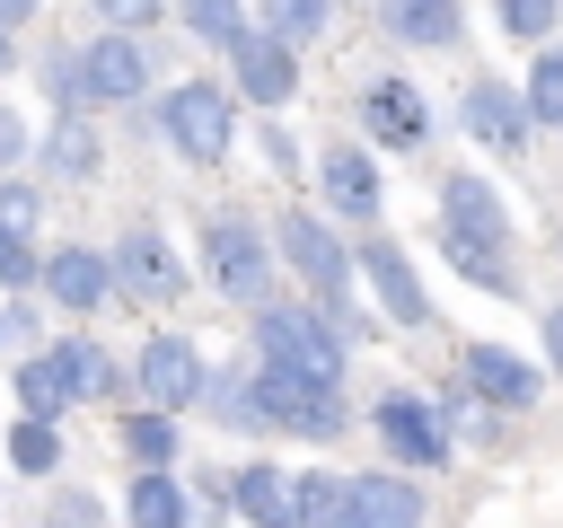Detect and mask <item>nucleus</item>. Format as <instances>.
Returning a JSON list of instances; mask_svg holds the SVG:
<instances>
[{
	"label": "nucleus",
	"instance_id": "39",
	"mask_svg": "<svg viewBox=\"0 0 563 528\" xmlns=\"http://www.w3.org/2000/svg\"><path fill=\"white\" fill-rule=\"evenodd\" d=\"M114 35H150V18H167V0H88Z\"/></svg>",
	"mask_w": 563,
	"mask_h": 528
},
{
	"label": "nucleus",
	"instance_id": "26",
	"mask_svg": "<svg viewBox=\"0 0 563 528\" xmlns=\"http://www.w3.org/2000/svg\"><path fill=\"white\" fill-rule=\"evenodd\" d=\"M123 528H194V493L176 475H132L123 484Z\"/></svg>",
	"mask_w": 563,
	"mask_h": 528
},
{
	"label": "nucleus",
	"instance_id": "35",
	"mask_svg": "<svg viewBox=\"0 0 563 528\" xmlns=\"http://www.w3.org/2000/svg\"><path fill=\"white\" fill-rule=\"evenodd\" d=\"M44 97H53V114H88V97H79V44H44Z\"/></svg>",
	"mask_w": 563,
	"mask_h": 528
},
{
	"label": "nucleus",
	"instance_id": "22",
	"mask_svg": "<svg viewBox=\"0 0 563 528\" xmlns=\"http://www.w3.org/2000/svg\"><path fill=\"white\" fill-rule=\"evenodd\" d=\"M35 158H44V176H53V185H97L106 141H97V123H88V114H53V132L35 141Z\"/></svg>",
	"mask_w": 563,
	"mask_h": 528
},
{
	"label": "nucleus",
	"instance_id": "31",
	"mask_svg": "<svg viewBox=\"0 0 563 528\" xmlns=\"http://www.w3.org/2000/svg\"><path fill=\"white\" fill-rule=\"evenodd\" d=\"M0 440H9V466L18 475H62V458H70L62 449V422H35V414H18Z\"/></svg>",
	"mask_w": 563,
	"mask_h": 528
},
{
	"label": "nucleus",
	"instance_id": "3",
	"mask_svg": "<svg viewBox=\"0 0 563 528\" xmlns=\"http://www.w3.org/2000/svg\"><path fill=\"white\" fill-rule=\"evenodd\" d=\"M158 132H167V150H176L185 167H220V158L238 150V97H229V79H211V70L176 79V88L158 97Z\"/></svg>",
	"mask_w": 563,
	"mask_h": 528
},
{
	"label": "nucleus",
	"instance_id": "15",
	"mask_svg": "<svg viewBox=\"0 0 563 528\" xmlns=\"http://www.w3.org/2000/svg\"><path fill=\"white\" fill-rule=\"evenodd\" d=\"M35 290H44L62 317H97V308L114 299V264H106V246H79V238H62V246H44V273H35Z\"/></svg>",
	"mask_w": 563,
	"mask_h": 528
},
{
	"label": "nucleus",
	"instance_id": "36",
	"mask_svg": "<svg viewBox=\"0 0 563 528\" xmlns=\"http://www.w3.org/2000/svg\"><path fill=\"white\" fill-rule=\"evenodd\" d=\"M0 229H9V238H35V229H44V194H35L26 176H0Z\"/></svg>",
	"mask_w": 563,
	"mask_h": 528
},
{
	"label": "nucleus",
	"instance_id": "19",
	"mask_svg": "<svg viewBox=\"0 0 563 528\" xmlns=\"http://www.w3.org/2000/svg\"><path fill=\"white\" fill-rule=\"evenodd\" d=\"M378 26L405 53H457L466 44V0H378Z\"/></svg>",
	"mask_w": 563,
	"mask_h": 528
},
{
	"label": "nucleus",
	"instance_id": "12",
	"mask_svg": "<svg viewBox=\"0 0 563 528\" xmlns=\"http://www.w3.org/2000/svg\"><path fill=\"white\" fill-rule=\"evenodd\" d=\"M352 114H361V132L378 150H431V132H440V114H431V97L413 79H369L352 97Z\"/></svg>",
	"mask_w": 563,
	"mask_h": 528
},
{
	"label": "nucleus",
	"instance_id": "2",
	"mask_svg": "<svg viewBox=\"0 0 563 528\" xmlns=\"http://www.w3.org/2000/svg\"><path fill=\"white\" fill-rule=\"evenodd\" d=\"M202 273H211V290L229 299V308H273V273H282V255H273V229L255 220V211H211L202 220Z\"/></svg>",
	"mask_w": 563,
	"mask_h": 528
},
{
	"label": "nucleus",
	"instance_id": "5",
	"mask_svg": "<svg viewBox=\"0 0 563 528\" xmlns=\"http://www.w3.org/2000/svg\"><path fill=\"white\" fill-rule=\"evenodd\" d=\"M255 414L282 440H343L352 431V396L325 378H290V370H255Z\"/></svg>",
	"mask_w": 563,
	"mask_h": 528
},
{
	"label": "nucleus",
	"instance_id": "25",
	"mask_svg": "<svg viewBox=\"0 0 563 528\" xmlns=\"http://www.w3.org/2000/svg\"><path fill=\"white\" fill-rule=\"evenodd\" d=\"M114 440H123L132 475H176V458H185V431H176V414H150V405H132Z\"/></svg>",
	"mask_w": 563,
	"mask_h": 528
},
{
	"label": "nucleus",
	"instance_id": "18",
	"mask_svg": "<svg viewBox=\"0 0 563 528\" xmlns=\"http://www.w3.org/2000/svg\"><path fill=\"white\" fill-rule=\"evenodd\" d=\"M440 229H466V238L510 246V194H501L484 167H449V176H440Z\"/></svg>",
	"mask_w": 563,
	"mask_h": 528
},
{
	"label": "nucleus",
	"instance_id": "10",
	"mask_svg": "<svg viewBox=\"0 0 563 528\" xmlns=\"http://www.w3.org/2000/svg\"><path fill=\"white\" fill-rule=\"evenodd\" d=\"M141 88H150V35L97 26V35L79 44V97H88V106H141Z\"/></svg>",
	"mask_w": 563,
	"mask_h": 528
},
{
	"label": "nucleus",
	"instance_id": "21",
	"mask_svg": "<svg viewBox=\"0 0 563 528\" xmlns=\"http://www.w3.org/2000/svg\"><path fill=\"white\" fill-rule=\"evenodd\" d=\"M229 519H246V528H290V466H282V458L229 466Z\"/></svg>",
	"mask_w": 563,
	"mask_h": 528
},
{
	"label": "nucleus",
	"instance_id": "43",
	"mask_svg": "<svg viewBox=\"0 0 563 528\" xmlns=\"http://www.w3.org/2000/svg\"><path fill=\"white\" fill-rule=\"evenodd\" d=\"M545 370H563V299H545Z\"/></svg>",
	"mask_w": 563,
	"mask_h": 528
},
{
	"label": "nucleus",
	"instance_id": "44",
	"mask_svg": "<svg viewBox=\"0 0 563 528\" xmlns=\"http://www.w3.org/2000/svg\"><path fill=\"white\" fill-rule=\"evenodd\" d=\"M35 9H44V0H0V26H9V35H18V26H26V18H35Z\"/></svg>",
	"mask_w": 563,
	"mask_h": 528
},
{
	"label": "nucleus",
	"instance_id": "37",
	"mask_svg": "<svg viewBox=\"0 0 563 528\" xmlns=\"http://www.w3.org/2000/svg\"><path fill=\"white\" fill-rule=\"evenodd\" d=\"M35 273H44V246L0 229V290H35Z\"/></svg>",
	"mask_w": 563,
	"mask_h": 528
},
{
	"label": "nucleus",
	"instance_id": "46",
	"mask_svg": "<svg viewBox=\"0 0 563 528\" xmlns=\"http://www.w3.org/2000/svg\"><path fill=\"white\" fill-rule=\"evenodd\" d=\"M44 528H62V519H44Z\"/></svg>",
	"mask_w": 563,
	"mask_h": 528
},
{
	"label": "nucleus",
	"instance_id": "30",
	"mask_svg": "<svg viewBox=\"0 0 563 528\" xmlns=\"http://www.w3.org/2000/svg\"><path fill=\"white\" fill-rule=\"evenodd\" d=\"M431 405H440V422H449V440H457V449H493V440H501V414H493L475 387H440Z\"/></svg>",
	"mask_w": 563,
	"mask_h": 528
},
{
	"label": "nucleus",
	"instance_id": "14",
	"mask_svg": "<svg viewBox=\"0 0 563 528\" xmlns=\"http://www.w3.org/2000/svg\"><path fill=\"white\" fill-rule=\"evenodd\" d=\"M317 194H325V220H352V238L378 229L387 185H378V158H369V150H352V141L317 150Z\"/></svg>",
	"mask_w": 563,
	"mask_h": 528
},
{
	"label": "nucleus",
	"instance_id": "29",
	"mask_svg": "<svg viewBox=\"0 0 563 528\" xmlns=\"http://www.w3.org/2000/svg\"><path fill=\"white\" fill-rule=\"evenodd\" d=\"M519 97H528V123H537V132H563V35H554V44H537V62H528Z\"/></svg>",
	"mask_w": 563,
	"mask_h": 528
},
{
	"label": "nucleus",
	"instance_id": "16",
	"mask_svg": "<svg viewBox=\"0 0 563 528\" xmlns=\"http://www.w3.org/2000/svg\"><path fill=\"white\" fill-rule=\"evenodd\" d=\"M457 387H475L493 414H528L545 396V370L528 352H510V343H466L457 352Z\"/></svg>",
	"mask_w": 563,
	"mask_h": 528
},
{
	"label": "nucleus",
	"instance_id": "1",
	"mask_svg": "<svg viewBox=\"0 0 563 528\" xmlns=\"http://www.w3.org/2000/svg\"><path fill=\"white\" fill-rule=\"evenodd\" d=\"M246 334H255V370H290V378H325V387H343V370H352V343L334 334V317L317 299H273L246 317Z\"/></svg>",
	"mask_w": 563,
	"mask_h": 528
},
{
	"label": "nucleus",
	"instance_id": "20",
	"mask_svg": "<svg viewBox=\"0 0 563 528\" xmlns=\"http://www.w3.org/2000/svg\"><path fill=\"white\" fill-rule=\"evenodd\" d=\"M431 246H440V264H449L457 282H475L484 299H528V290H519V264H510V246H493V238H466V229H440V220H431Z\"/></svg>",
	"mask_w": 563,
	"mask_h": 528
},
{
	"label": "nucleus",
	"instance_id": "13",
	"mask_svg": "<svg viewBox=\"0 0 563 528\" xmlns=\"http://www.w3.org/2000/svg\"><path fill=\"white\" fill-rule=\"evenodd\" d=\"M114 299H150V308H167V299H185V264H176V246L150 229V220H132L123 238H114Z\"/></svg>",
	"mask_w": 563,
	"mask_h": 528
},
{
	"label": "nucleus",
	"instance_id": "23",
	"mask_svg": "<svg viewBox=\"0 0 563 528\" xmlns=\"http://www.w3.org/2000/svg\"><path fill=\"white\" fill-rule=\"evenodd\" d=\"M44 352H53L62 387H70V405H106V396L123 387V361H114L97 334H62V343H44Z\"/></svg>",
	"mask_w": 563,
	"mask_h": 528
},
{
	"label": "nucleus",
	"instance_id": "47",
	"mask_svg": "<svg viewBox=\"0 0 563 528\" xmlns=\"http://www.w3.org/2000/svg\"><path fill=\"white\" fill-rule=\"evenodd\" d=\"M334 9H343V0H334Z\"/></svg>",
	"mask_w": 563,
	"mask_h": 528
},
{
	"label": "nucleus",
	"instance_id": "45",
	"mask_svg": "<svg viewBox=\"0 0 563 528\" xmlns=\"http://www.w3.org/2000/svg\"><path fill=\"white\" fill-rule=\"evenodd\" d=\"M9 70H18V35L0 26V79H9Z\"/></svg>",
	"mask_w": 563,
	"mask_h": 528
},
{
	"label": "nucleus",
	"instance_id": "40",
	"mask_svg": "<svg viewBox=\"0 0 563 528\" xmlns=\"http://www.w3.org/2000/svg\"><path fill=\"white\" fill-rule=\"evenodd\" d=\"M53 519H62V528H106V502H97V493H79V484H70V493H62V502H53Z\"/></svg>",
	"mask_w": 563,
	"mask_h": 528
},
{
	"label": "nucleus",
	"instance_id": "11",
	"mask_svg": "<svg viewBox=\"0 0 563 528\" xmlns=\"http://www.w3.org/2000/svg\"><path fill=\"white\" fill-rule=\"evenodd\" d=\"M220 62H229V97H246V106H264V114H282V106L299 97V53H290L282 35H264V26H246Z\"/></svg>",
	"mask_w": 563,
	"mask_h": 528
},
{
	"label": "nucleus",
	"instance_id": "38",
	"mask_svg": "<svg viewBox=\"0 0 563 528\" xmlns=\"http://www.w3.org/2000/svg\"><path fill=\"white\" fill-rule=\"evenodd\" d=\"M255 150H264V167H273V176H299V167H308V158H299V141H290V123H282V114H273V123H255Z\"/></svg>",
	"mask_w": 563,
	"mask_h": 528
},
{
	"label": "nucleus",
	"instance_id": "8",
	"mask_svg": "<svg viewBox=\"0 0 563 528\" xmlns=\"http://www.w3.org/2000/svg\"><path fill=\"white\" fill-rule=\"evenodd\" d=\"M352 273L369 282V299H378V317H387V326H431L422 273H413V255H405L387 229H361V238H352Z\"/></svg>",
	"mask_w": 563,
	"mask_h": 528
},
{
	"label": "nucleus",
	"instance_id": "24",
	"mask_svg": "<svg viewBox=\"0 0 563 528\" xmlns=\"http://www.w3.org/2000/svg\"><path fill=\"white\" fill-rule=\"evenodd\" d=\"M220 431L238 440H264V414H255V361H229V370H202V396H194Z\"/></svg>",
	"mask_w": 563,
	"mask_h": 528
},
{
	"label": "nucleus",
	"instance_id": "28",
	"mask_svg": "<svg viewBox=\"0 0 563 528\" xmlns=\"http://www.w3.org/2000/svg\"><path fill=\"white\" fill-rule=\"evenodd\" d=\"M9 387H18V414H35V422H62V414H70V387H62L53 352H18Z\"/></svg>",
	"mask_w": 563,
	"mask_h": 528
},
{
	"label": "nucleus",
	"instance_id": "41",
	"mask_svg": "<svg viewBox=\"0 0 563 528\" xmlns=\"http://www.w3.org/2000/svg\"><path fill=\"white\" fill-rule=\"evenodd\" d=\"M18 158H35V141H26L18 106H0V176H18Z\"/></svg>",
	"mask_w": 563,
	"mask_h": 528
},
{
	"label": "nucleus",
	"instance_id": "33",
	"mask_svg": "<svg viewBox=\"0 0 563 528\" xmlns=\"http://www.w3.org/2000/svg\"><path fill=\"white\" fill-rule=\"evenodd\" d=\"M176 18H185V35H202V44H220V53H229V44L255 26L238 0H176Z\"/></svg>",
	"mask_w": 563,
	"mask_h": 528
},
{
	"label": "nucleus",
	"instance_id": "27",
	"mask_svg": "<svg viewBox=\"0 0 563 528\" xmlns=\"http://www.w3.org/2000/svg\"><path fill=\"white\" fill-rule=\"evenodd\" d=\"M290 528H352L343 519V466H299L290 475Z\"/></svg>",
	"mask_w": 563,
	"mask_h": 528
},
{
	"label": "nucleus",
	"instance_id": "34",
	"mask_svg": "<svg viewBox=\"0 0 563 528\" xmlns=\"http://www.w3.org/2000/svg\"><path fill=\"white\" fill-rule=\"evenodd\" d=\"M493 26H501L510 44H554V26H563V0H493Z\"/></svg>",
	"mask_w": 563,
	"mask_h": 528
},
{
	"label": "nucleus",
	"instance_id": "17",
	"mask_svg": "<svg viewBox=\"0 0 563 528\" xmlns=\"http://www.w3.org/2000/svg\"><path fill=\"white\" fill-rule=\"evenodd\" d=\"M343 519H352V528H422V519H431L422 475H396V466H352V475H343Z\"/></svg>",
	"mask_w": 563,
	"mask_h": 528
},
{
	"label": "nucleus",
	"instance_id": "7",
	"mask_svg": "<svg viewBox=\"0 0 563 528\" xmlns=\"http://www.w3.org/2000/svg\"><path fill=\"white\" fill-rule=\"evenodd\" d=\"M202 370H211V361H202V343H194V334H176V326L141 334V352L123 361V378L141 387V405H150V414H185V405L202 396Z\"/></svg>",
	"mask_w": 563,
	"mask_h": 528
},
{
	"label": "nucleus",
	"instance_id": "9",
	"mask_svg": "<svg viewBox=\"0 0 563 528\" xmlns=\"http://www.w3.org/2000/svg\"><path fill=\"white\" fill-rule=\"evenodd\" d=\"M457 123H466V141H475V150H493V158H528V141H537L528 97H519L510 79H493V70L457 88Z\"/></svg>",
	"mask_w": 563,
	"mask_h": 528
},
{
	"label": "nucleus",
	"instance_id": "32",
	"mask_svg": "<svg viewBox=\"0 0 563 528\" xmlns=\"http://www.w3.org/2000/svg\"><path fill=\"white\" fill-rule=\"evenodd\" d=\"M255 26H264V35H282V44L299 53V44H317V35L334 26V0H264V18H255Z\"/></svg>",
	"mask_w": 563,
	"mask_h": 528
},
{
	"label": "nucleus",
	"instance_id": "42",
	"mask_svg": "<svg viewBox=\"0 0 563 528\" xmlns=\"http://www.w3.org/2000/svg\"><path fill=\"white\" fill-rule=\"evenodd\" d=\"M0 343H35V308H26V299L0 308Z\"/></svg>",
	"mask_w": 563,
	"mask_h": 528
},
{
	"label": "nucleus",
	"instance_id": "4",
	"mask_svg": "<svg viewBox=\"0 0 563 528\" xmlns=\"http://www.w3.org/2000/svg\"><path fill=\"white\" fill-rule=\"evenodd\" d=\"M369 440L387 449L396 475H440V466L457 458V440H449V422H440V405H431L422 387H387V396L369 405Z\"/></svg>",
	"mask_w": 563,
	"mask_h": 528
},
{
	"label": "nucleus",
	"instance_id": "6",
	"mask_svg": "<svg viewBox=\"0 0 563 528\" xmlns=\"http://www.w3.org/2000/svg\"><path fill=\"white\" fill-rule=\"evenodd\" d=\"M273 255L308 282V299H343L352 290V238L325 211H282L273 220Z\"/></svg>",
	"mask_w": 563,
	"mask_h": 528
}]
</instances>
